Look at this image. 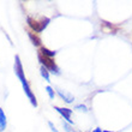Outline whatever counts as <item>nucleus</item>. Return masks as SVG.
Returning a JSON list of instances; mask_svg holds the SVG:
<instances>
[{"label": "nucleus", "instance_id": "1", "mask_svg": "<svg viewBox=\"0 0 132 132\" xmlns=\"http://www.w3.org/2000/svg\"><path fill=\"white\" fill-rule=\"evenodd\" d=\"M14 61H16V63H14V72H16L17 77L19 78V80H21L22 85H23V89H24V93L27 94V96L29 97V100H30V102H31L32 106L37 107V101H36V98H35L34 94L31 93L30 88H29L28 82H27V79H25L24 72H23V66H22L21 59H19V56H18V55L14 56Z\"/></svg>", "mask_w": 132, "mask_h": 132}, {"label": "nucleus", "instance_id": "2", "mask_svg": "<svg viewBox=\"0 0 132 132\" xmlns=\"http://www.w3.org/2000/svg\"><path fill=\"white\" fill-rule=\"evenodd\" d=\"M38 60L41 61L42 66H45L46 69L51 71L52 73H55V75H59V69H58V66L55 65V63L53 61L51 58H47V56L42 55L41 53H38Z\"/></svg>", "mask_w": 132, "mask_h": 132}, {"label": "nucleus", "instance_id": "3", "mask_svg": "<svg viewBox=\"0 0 132 132\" xmlns=\"http://www.w3.org/2000/svg\"><path fill=\"white\" fill-rule=\"evenodd\" d=\"M49 23V19L48 18H42L41 22H37V21H34L31 17H28V24L29 27L32 29V30H35L36 32H41L43 29L48 25Z\"/></svg>", "mask_w": 132, "mask_h": 132}, {"label": "nucleus", "instance_id": "4", "mask_svg": "<svg viewBox=\"0 0 132 132\" xmlns=\"http://www.w3.org/2000/svg\"><path fill=\"white\" fill-rule=\"evenodd\" d=\"M55 109L59 112L60 114L63 115L69 122H72V120L70 119L71 118V114H72V111H71V109H69V108H60V107H55Z\"/></svg>", "mask_w": 132, "mask_h": 132}, {"label": "nucleus", "instance_id": "5", "mask_svg": "<svg viewBox=\"0 0 132 132\" xmlns=\"http://www.w3.org/2000/svg\"><path fill=\"white\" fill-rule=\"evenodd\" d=\"M58 94H59L60 97L64 98V101L67 102V103H71V102L75 100V97H73L70 93H67V91H65V90H61V89H58Z\"/></svg>", "mask_w": 132, "mask_h": 132}, {"label": "nucleus", "instance_id": "6", "mask_svg": "<svg viewBox=\"0 0 132 132\" xmlns=\"http://www.w3.org/2000/svg\"><path fill=\"white\" fill-rule=\"evenodd\" d=\"M6 117L4 114V111L0 108V132H3L4 130L6 129Z\"/></svg>", "mask_w": 132, "mask_h": 132}, {"label": "nucleus", "instance_id": "7", "mask_svg": "<svg viewBox=\"0 0 132 132\" xmlns=\"http://www.w3.org/2000/svg\"><path fill=\"white\" fill-rule=\"evenodd\" d=\"M40 53H41L42 55L47 56V58H52V56H54L56 54V52H53V51H49V49L45 48V47H42L41 51H40Z\"/></svg>", "mask_w": 132, "mask_h": 132}, {"label": "nucleus", "instance_id": "8", "mask_svg": "<svg viewBox=\"0 0 132 132\" xmlns=\"http://www.w3.org/2000/svg\"><path fill=\"white\" fill-rule=\"evenodd\" d=\"M29 37H30V40L32 41V45H35V46H40V45H41V40H40L37 36H35L34 34L29 32Z\"/></svg>", "mask_w": 132, "mask_h": 132}, {"label": "nucleus", "instance_id": "9", "mask_svg": "<svg viewBox=\"0 0 132 132\" xmlns=\"http://www.w3.org/2000/svg\"><path fill=\"white\" fill-rule=\"evenodd\" d=\"M41 76L45 78L47 82H49V75H48V70L46 69L45 66H41Z\"/></svg>", "mask_w": 132, "mask_h": 132}, {"label": "nucleus", "instance_id": "10", "mask_svg": "<svg viewBox=\"0 0 132 132\" xmlns=\"http://www.w3.org/2000/svg\"><path fill=\"white\" fill-rule=\"evenodd\" d=\"M46 90H47V93H48L49 97H51V98H54V93H53L52 88H51V87H47V88H46Z\"/></svg>", "mask_w": 132, "mask_h": 132}, {"label": "nucleus", "instance_id": "11", "mask_svg": "<svg viewBox=\"0 0 132 132\" xmlns=\"http://www.w3.org/2000/svg\"><path fill=\"white\" fill-rule=\"evenodd\" d=\"M48 125H49V127H51V130H52L53 132H58V130H55V127H54V125H53V124H52V122H51V121L48 122Z\"/></svg>", "mask_w": 132, "mask_h": 132}, {"label": "nucleus", "instance_id": "12", "mask_svg": "<svg viewBox=\"0 0 132 132\" xmlns=\"http://www.w3.org/2000/svg\"><path fill=\"white\" fill-rule=\"evenodd\" d=\"M77 108H78V109H80V111H87V108L84 107V106H77Z\"/></svg>", "mask_w": 132, "mask_h": 132}, {"label": "nucleus", "instance_id": "13", "mask_svg": "<svg viewBox=\"0 0 132 132\" xmlns=\"http://www.w3.org/2000/svg\"><path fill=\"white\" fill-rule=\"evenodd\" d=\"M93 132H102V130H101V129H98V127H97V129H95Z\"/></svg>", "mask_w": 132, "mask_h": 132}, {"label": "nucleus", "instance_id": "14", "mask_svg": "<svg viewBox=\"0 0 132 132\" xmlns=\"http://www.w3.org/2000/svg\"><path fill=\"white\" fill-rule=\"evenodd\" d=\"M104 132H111V131H104Z\"/></svg>", "mask_w": 132, "mask_h": 132}]
</instances>
